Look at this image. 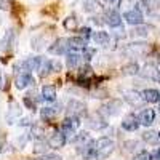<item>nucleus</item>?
I'll list each match as a JSON object with an SVG mask.
<instances>
[{
    "mask_svg": "<svg viewBox=\"0 0 160 160\" xmlns=\"http://www.w3.org/2000/svg\"><path fill=\"white\" fill-rule=\"evenodd\" d=\"M82 58L83 56L77 55V53H69L68 55V68L69 69H77L78 66L82 64Z\"/></svg>",
    "mask_w": 160,
    "mask_h": 160,
    "instance_id": "nucleus-18",
    "label": "nucleus"
},
{
    "mask_svg": "<svg viewBox=\"0 0 160 160\" xmlns=\"http://www.w3.org/2000/svg\"><path fill=\"white\" fill-rule=\"evenodd\" d=\"M139 72V66L136 62H130V64H125L122 68V74L123 75H136Z\"/></svg>",
    "mask_w": 160,
    "mask_h": 160,
    "instance_id": "nucleus-21",
    "label": "nucleus"
},
{
    "mask_svg": "<svg viewBox=\"0 0 160 160\" xmlns=\"http://www.w3.org/2000/svg\"><path fill=\"white\" fill-rule=\"evenodd\" d=\"M144 5L148 7L151 11L152 10H158L160 8V0H144Z\"/></svg>",
    "mask_w": 160,
    "mask_h": 160,
    "instance_id": "nucleus-26",
    "label": "nucleus"
},
{
    "mask_svg": "<svg viewBox=\"0 0 160 160\" xmlns=\"http://www.w3.org/2000/svg\"><path fill=\"white\" fill-rule=\"evenodd\" d=\"M68 50H69L68 38H58L56 42L48 48V51L51 55H64V53H68Z\"/></svg>",
    "mask_w": 160,
    "mask_h": 160,
    "instance_id": "nucleus-5",
    "label": "nucleus"
},
{
    "mask_svg": "<svg viewBox=\"0 0 160 160\" xmlns=\"http://www.w3.org/2000/svg\"><path fill=\"white\" fill-rule=\"evenodd\" d=\"M80 35H82L83 38H88L91 35V31L88 28H82V29H80Z\"/></svg>",
    "mask_w": 160,
    "mask_h": 160,
    "instance_id": "nucleus-35",
    "label": "nucleus"
},
{
    "mask_svg": "<svg viewBox=\"0 0 160 160\" xmlns=\"http://www.w3.org/2000/svg\"><path fill=\"white\" fill-rule=\"evenodd\" d=\"M68 111H69V115H77V117H82V115L87 114L85 104L80 102V101H75V99H71V101H69Z\"/></svg>",
    "mask_w": 160,
    "mask_h": 160,
    "instance_id": "nucleus-6",
    "label": "nucleus"
},
{
    "mask_svg": "<svg viewBox=\"0 0 160 160\" xmlns=\"http://www.w3.org/2000/svg\"><path fill=\"white\" fill-rule=\"evenodd\" d=\"M10 2H8V0H2V10H10Z\"/></svg>",
    "mask_w": 160,
    "mask_h": 160,
    "instance_id": "nucleus-37",
    "label": "nucleus"
},
{
    "mask_svg": "<svg viewBox=\"0 0 160 160\" xmlns=\"http://www.w3.org/2000/svg\"><path fill=\"white\" fill-rule=\"evenodd\" d=\"M59 112V109H55V108H45L40 111V117H42L45 122H48V120H53L55 118V115Z\"/></svg>",
    "mask_w": 160,
    "mask_h": 160,
    "instance_id": "nucleus-20",
    "label": "nucleus"
},
{
    "mask_svg": "<svg viewBox=\"0 0 160 160\" xmlns=\"http://www.w3.org/2000/svg\"><path fill=\"white\" fill-rule=\"evenodd\" d=\"M32 83H34V77L29 72H24L16 78V88L18 90H24L28 85H32Z\"/></svg>",
    "mask_w": 160,
    "mask_h": 160,
    "instance_id": "nucleus-11",
    "label": "nucleus"
},
{
    "mask_svg": "<svg viewBox=\"0 0 160 160\" xmlns=\"http://www.w3.org/2000/svg\"><path fill=\"white\" fill-rule=\"evenodd\" d=\"M78 127H80V117L77 115H68L61 123V130L64 135H74Z\"/></svg>",
    "mask_w": 160,
    "mask_h": 160,
    "instance_id": "nucleus-2",
    "label": "nucleus"
},
{
    "mask_svg": "<svg viewBox=\"0 0 160 160\" xmlns=\"http://www.w3.org/2000/svg\"><path fill=\"white\" fill-rule=\"evenodd\" d=\"M149 51V47L146 43H131L128 48H127V53H133V55H146V53Z\"/></svg>",
    "mask_w": 160,
    "mask_h": 160,
    "instance_id": "nucleus-14",
    "label": "nucleus"
},
{
    "mask_svg": "<svg viewBox=\"0 0 160 160\" xmlns=\"http://www.w3.org/2000/svg\"><path fill=\"white\" fill-rule=\"evenodd\" d=\"M142 139L144 141H148V142H151V144H154V142H157L158 139H160V136H158V133H155V131H146V133H142Z\"/></svg>",
    "mask_w": 160,
    "mask_h": 160,
    "instance_id": "nucleus-24",
    "label": "nucleus"
},
{
    "mask_svg": "<svg viewBox=\"0 0 160 160\" xmlns=\"http://www.w3.org/2000/svg\"><path fill=\"white\" fill-rule=\"evenodd\" d=\"M123 19H127L128 24L131 26H139L144 22V18H142V13L136 8V10H130V11H125L123 13Z\"/></svg>",
    "mask_w": 160,
    "mask_h": 160,
    "instance_id": "nucleus-4",
    "label": "nucleus"
},
{
    "mask_svg": "<svg viewBox=\"0 0 160 160\" xmlns=\"http://www.w3.org/2000/svg\"><path fill=\"white\" fill-rule=\"evenodd\" d=\"M61 62L59 61H51V69H53V72H59L61 71Z\"/></svg>",
    "mask_w": 160,
    "mask_h": 160,
    "instance_id": "nucleus-34",
    "label": "nucleus"
},
{
    "mask_svg": "<svg viewBox=\"0 0 160 160\" xmlns=\"http://www.w3.org/2000/svg\"><path fill=\"white\" fill-rule=\"evenodd\" d=\"M13 43H15V31H13V29H8L7 34L3 35V38H2V50L5 51V50L11 48Z\"/></svg>",
    "mask_w": 160,
    "mask_h": 160,
    "instance_id": "nucleus-17",
    "label": "nucleus"
},
{
    "mask_svg": "<svg viewBox=\"0 0 160 160\" xmlns=\"http://www.w3.org/2000/svg\"><path fill=\"white\" fill-rule=\"evenodd\" d=\"M45 151H47V144H45L43 141H37L34 152H35V154H42V152H45Z\"/></svg>",
    "mask_w": 160,
    "mask_h": 160,
    "instance_id": "nucleus-30",
    "label": "nucleus"
},
{
    "mask_svg": "<svg viewBox=\"0 0 160 160\" xmlns=\"http://www.w3.org/2000/svg\"><path fill=\"white\" fill-rule=\"evenodd\" d=\"M87 141H90L87 133H80V135H78V136L74 139V142H87Z\"/></svg>",
    "mask_w": 160,
    "mask_h": 160,
    "instance_id": "nucleus-32",
    "label": "nucleus"
},
{
    "mask_svg": "<svg viewBox=\"0 0 160 160\" xmlns=\"http://www.w3.org/2000/svg\"><path fill=\"white\" fill-rule=\"evenodd\" d=\"M42 98L45 101H55L56 99V87L55 85H43L42 87Z\"/></svg>",
    "mask_w": 160,
    "mask_h": 160,
    "instance_id": "nucleus-13",
    "label": "nucleus"
},
{
    "mask_svg": "<svg viewBox=\"0 0 160 160\" xmlns=\"http://www.w3.org/2000/svg\"><path fill=\"white\" fill-rule=\"evenodd\" d=\"M64 144H66V135L62 131L53 133L48 139V146L51 149H61V148H64Z\"/></svg>",
    "mask_w": 160,
    "mask_h": 160,
    "instance_id": "nucleus-7",
    "label": "nucleus"
},
{
    "mask_svg": "<svg viewBox=\"0 0 160 160\" xmlns=\"http://www.w3.org/2000/svg\"><path fill=\"white\" fill-rule=\"evenodd\" d=\"M40 64H42V58L35 56V58H29V59H26V61L22 62V68H24L26 71H38Z\"/></svg>",
    "mask_w": 160,
    "mask_h": 160,
    "instance_id": "nucleus-16",
    "label": "nucleus"
},
{
    "mask_svg": "<svg viewBox=\"0 0 160 160\" xmlns=\"http://www.w3.org/2000/svg\"><path fill=\"white\" fill-rule=\"evenodd\" d=\"M154 118H155V112L154 109H144L141 114H139V122L146 127H149L154 123Z\"/></svg>",
    "mask_w": 160,
    "mask_h": 160,
    "instance_id": "nucleus-12",
    "label": "nucleus"
},
{
    "mask_svg": "<svg viewBox=\"0 0 160 160\" xmlns=\"http://www.w3.org/2000/svg\"><path fill=\"white\" fill-rule=\"evenodd\" d=\"M155 80H158V82H160V71L157 72V75H155Z\"/></svg>",
    "mask_w": 160,
    "mask_h": 160,
    "instance_id": "nucleus-39",
    "label": "nucleus"
},
{
    "mask_svg": "<svg viewBox=\"0 0 160 160\" xmlns=\"http://www.w3.org/2000/svg\"><path fill=\"white\" fill-rule=\"evenodd\" d=\"M42 160H62L59 155H55V154H48V155H45Z\"/></svg>",
    "mask_w": 160,
    "mask_h": 160,
    "instance_id": "nucleus-36",
    "label": "nucleus"
},
{
    "mask_svg": "<svg viewBox=\"0 0 160 160\" xmlns=\"http://www.w3.org/2000/svg\"><path fill=\"white\" fill-rule=\"evenodd\" d=\"M149 31H151V28H146V26H136V29L133 31V34L135 35H148L149 34Z\"/></svg>",
    "mask_w": 160,
    "mask_h": 160,
    "instance_id": "nucleus-27",
    "label": "nucleus"
},
{
    "mask_svg": "<svg viewBox=\"0 0 160 160\" xmlns=\"http://www.w3.org/2000/svg\"><path fill=\"white\" fill-rule=\"evenodd\" d=\"M106 2H108V3H114V2H115V0H106Z\"/></svg>",
    "mask_w": 160,
    "mask_h": 160,
    "instance_id": "nucleus-40",
    "label": "nucleus"
},
{
    "mask_svg": "<svg viewBox=\"0 0 160 160\" xmlns=\"http://www.w3.org/2000/svg\"><path fill=\"white\" fill-rule=\"evenodd\" d=\"M16 115H19V109L13 104L10 108V114H8V123H13V117H16Z\"/></svg>",
    "mask_w": 160,
    "mask_h": 160,
    "instance_id": "nucleus-29",
    "label": "nucleus"
},
{
    "mask_svg": "<svg viewBox=\"0 0 160 160\" xmlns=\"http://www.w3.org/2000/svg\"><path fill=\"white\" fill-rule=\"evenodd\" d=\"M106 24H109L111 28H118V26H122V18L115 10H109L106 11Z\"/></svg>",
    "mask_w": 160,
    "mask_h": 160,
    "instance_id": "nucleus-10",
    "label": "nucleus"
},
{
    "mask_svg": "<svg viewBox=\"0 0 160 160\" xmlns=\"http://www.w3.org/2000/svg\"><path fill=\"white\" fill-rule=\"evenodd\" d=\"M125 149L127 151H133L135 148H138V141H125Z\"/></svg>",
    "mask_w": 160,
    "mask_h": 160,
    "instance_id": "nucleus-31",
    "label": "nucleus"
},
{
    "mask_svg": "<svg viewBox=\"0 0 160 160\" xmlns=\"http://www.w3.org/2000/svg\"><path fill=\"white\" fill-rule=\"evenodd\" d=\"M142 99L144 101H148V102H158L160 101V93L154 88H148V90H144L142 93Z\"/></svg>",
    "mask_w": 160,
    "mask_h": 160,
    "instance_id": "nucleus-15",
    "label": "nucleus"
},
{
    "mask_svg": "<svg viewBox=\"0 0 160 160\" xmlns=\"http://www.w3.org/2000/svg\"><path fill=\"white\" fill-rule=\"evenodd\" d=\"M158 136H160V133H158Z\"/></svg>",
    "mask_w": 160,
    "mask_h": 160,
    "instance_id": "nucleus-42",
    "label": "nucleus"
},
{
    "mask_svg": "<svg viewBox=\"0 0 160 160\" xmlns=\"http://www.w3.org/2000/svg\"><path fill=\"white\" fill-rule=\"evenodd\" d=\"M115 149V142L109 138H99L95 141V152H96V160H102V158H108Z\"/></svg>",
    "mask_w": 160,
    "mask_h": 160,
    "instance_id": "nucleus-1",
    "label": "nucleus"
},
{
    "mask_svg": "<svg viewBox=\"0 0 160 160\" xmlns=\"http://www.w3.org/2000/svg\"><path fill=\"white\" fill-rule=\"evenodd\" d=\"M120 106H122V102H120L118 99H111L109 102H106L101 106V114L108 115V117H112V115H117L118 111H120Z\"/></svg>",
    "mask_w": 160,
    "mask_h": 160,
    "instance_id": "nucleus-3",
    "label": "nucleus"
},
{
    "mask_svg": "<svg viewBox=\"0 0 160 160\" xmlns=\"http://www.w3.org/2000/svg\"><path fill=\"white\" fill-rule=\"evenodd\" d=\"M24 104H26V106H28V108H29V109H31L32 112L35 111V104H34V101H31V98H29V95H28V96H26V98H24Z\"/></svg>",
    "mask_w": 160,
    "mask_h": 160,
    "instance_id": "nucleus-33",
    "label": "nucleus"
},
{
    "mask_svg": "<svg viewBox=\"0 0 160 160\" xmlns=\"http://www.w3.org/2000/svg\"><path fill=\"white\" fill-rule=\"evenodd\" d=\"M141 122H139V117H135V115H128L123 118L122 122V128L127 130V131H136L139 128Z\"/></svg>",
    "mask_w": 160,
    "mask_h": 160,
    "instance_id": "nucleus-9",
    "label": "nucleus"
},
{
    "mask_svg": "<svg viewBox=\"0 0 160 160\" xmlns=\"http://www.w3.org/2000/svg\"><path fill=\"white\" fill-rule=\"evenodd\" d=\"M91 38L95 40L96 45H108L109 43V34L108 32H102V31L95 32V34L91 35Z\"/></svg>",
    "mask_w": 160,
    "mask_h": 160,
    "instance_id": "nucleus-19",
    "label": "nucleus"
},
{
    "mask_svg": "<svg viewBox=\"0 0 160 160\" xmlns=\"http://www.w3.org/2000/svg\"><path fill=\"white\" fill-rule=\"evenodd\" d=\"M152 158H154V155L149 154L148 151H141V152L135 157V160H152Z\"/></svg>",
    "mask_w": 160,
    "mask_h": 160,
    "instance_id": "nucleus-28",
    "label": "nucleus"
},
{
    "mask_svg": "<svg viewBox=\"0 0 160 160\" xmlns=\"http://www.w3.org/2000/svg\"><path fill=\"white\" fill-rule=\"evenodd\" d=\"M68 43H69V48L75 50V51H85L87 50V38H83L82 35L68 38Z\"/></svg>",
    "mask_w": 160,
    "mask_h": 160,
    "instance_id": "nucleus-8",
    "label": "nucleus"
},
{
    "mask_svg": "<svg viewBox=\"0 0 160 160\" xmlns=\"http://www.w3.org/2000/svg\"><path fill=\"white\" fill-rule=\"evenodd\" d=\"M141 98H142V95H139L138 91H127V93H125V101L130 102L131 106L138 104V102L141 101Z\"/></svg>",
    "mask_w": 160,
    "mask_h": 160,
    "instance_id": "nucleus-22",
    "label": "nucleus"
},
{
    "mask_svg": "<svg viewBox=\"0 0 160 160\" xmlns=\"http://www.w3.org/2000/svg\"><path fill=\"white\" fill-rule=\"evenodd\" d=\"M38 71H40V77H47L48 74H51V72H53V69H51V59L42 61V64H40Z\"/></svg>",
    "mask_w": 160,
    "mask_h": 160,
    "instance_id": "nucleus-23",
    "label": "nucleus"
},
{
    "mask_svg": "<svg viewBox=\"0 0 160 160\" xmlns=\"http://www.w3.org/2000/svg\"><path fill=\"white\" fill-rule=\"evenodd\" d=\"M154 158H155V160H160V148L154 152Z\"/></svg>",
    "mask_w": 160,
    "mask_h": 160,
    "instance_id": "nucleus-38",
    "label": "nucleus"
},
{
    "mask_svg": "<svg viewBox=\"0 0 160 160\" xmlns=\"http://www.w3.org/2000/svg\"><path fill=\"white\" fill-rule=\"evenodd\" d=\"M64 29H68V31L77 29V19H75V16H69V18L64 19Z\"/></svg>",
    "mask_w": 160,
    "mask_h": 160,
    "instance_id": "nucleus-25",
    "label": "nucleus"
},
{
    "mask_svg": "<svg viewBox=\"0 0 160 160\" xmlns=\"http://www.w3.org/2000/svg\"><path fill=\"white\" fill-rule=\"evenodd\" d=\"M157 62H158V64H160V55H158V56H157Z\"/></svg>",
    "mask_w": 160,
    "mask_h": 160,
    "instance_id": "nucleus-41",
    "label": "nucleus"
}]
</instances>
